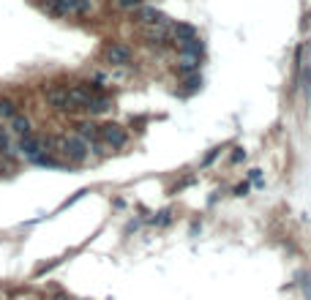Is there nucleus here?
Masks as SVG:
<instances>
[{
	"instance_id": "1",
	"label": "nucleus",
	"mask_w": 311,
	"mask_h": 300,
	"mask_svg": "<svg viewBox=\"0 0 311 300\" xmlns=\"http://www.w3.org/2000/svg\"><path fill=\"white\" fill-rule=\"evenodd\" d=\"M88 142L82 139L79 134H66L63 139H60V153L69 159V164H85L88 161Z\"/></svg>"
},
{
	"instance_id": "2",
	"label": "nucleus",
	"mask_w": 311,
	"mask_h": 300,
	"mask_svg": "<svg viewBox=\"0 0 311 300\" xmlns=\"http://www.w3.org/2000/svg\"><path fill=\"white\" fill-rule=\"evenodd\" d=\"M49 11L58 14V17H69V14H74V17H88L90 11H93V0H49Z\"/></svg>"
},
{
	"instance_id": "3",
	"label": "nucleus",
	"mask_w": 311,
	"mask_h": 300,
	"mask_svg": "<svg viewBox=\"0 0 311 300\" xmlns=\"http://www.w3.org/2000/svg\"><path fill=\"white\" fill-rule=\"evenodd\" d=\"M99 136H101V142H104V145H109V147H123L126 142H129L126 129H123V126H118V123H104V126H99Z\"/></svg>"
},
{
	"instance_id": "4",
	"label": "nucleus",
	"mask_w": 311,
	"mask_h": 300,
	"mask_svg": "<svg viewBox=\"0 0 311 300\" xmlns=\"http://www.w3.org/2000/svg\"><path fill=\"white\" fill-rule=\"evenodd\" d=\"M47 150H44V139H38L35 134H28V136H19V156H22L25 161H30L33 164L38 156H44Z\"/></svg>"
},
{
	"instance_id": "5",
	"label": "nucleus",
	"mask_w": 311,
	"mask_h": 300,
	"mask_svg": "<svg viewBox=\"0 0 311 300\" xmlns=\"http://www.w3.org/2000/svg\"><path fill=\"white\" fill-rule=\"evenodd\" d=\"M44 99H47V104L55 106V109H63V112L76 109V106L71 104V99H69V88H63V85H52V88H47L44 90Z\"/></svg>"
},
{
	"instance_id": "6",
	"label": "nucleus",
	"mask_w": 311,
	"mask_h": 300,
	"mask_svg": "<svg viewBox=\"0 0 311 300\" xmlns=\"http://www.w3.org/2000/svg\"><path fill=\"white\" fill-rule=\"evenodd\" d=\"M104 58L109 66H129L134 55H131V47H126V44H120V41H112V44H106Z\"/></svg>"
},
{
	"instance_id": "7",
	"label": "nucleus",
	"mask_w": 311,
	"mask_h": 300,
	"mask_svg": "<svg viewBox=\"0 0 311 300\" xmlns=\"http://www.w3.org/2000/svg\"><path fill=\"white\" fill-rule=\"evenodd\" d=\"M134 19L139 25H167V14L159 11V8H153V6H139L134 8Z\"/></svg>"
},
{
	"instance_id": "8",
	"label": "nucleus",
	"mask_w": 311,
	"mask_h": 300,
	"mask_svg": "<svg viewBox=\"0 0 311 300\" xmlns=\"http://www.w3.org/2000/svg\"><path fill=\"white\" fill-rule=\"evenodd\" d=\"M74 129H76L74 134H79L85 142H88V145H93V142H99V139H101V136H99V126H96L93 120H79V123H76Z\"/></svg>"
},
{
	"instance_id": "9",
	"label": "nucleus",
	"mask_w": 311,
	"mask_h": 300,
	"mask_svg": "<svg viewBox=\"0 0 311 300\" xmlns=\"http://www.w3.org/2000/svg\"><path fill=\"white\" fill-rule=\"evenodd\" d=\"M8 131H14L17 136H28V134H33V123H30V118L28 115H14L11 120H8Z\"/></svg>"
},
{
	"instance_id": "10",
	"label": "nucleus",
	"mask_w": 311,
	"mask_h": 300,
	"mask_svg": "<svg viewBox=\"0 0 311 300\" xmlns=\"http://www.w3.org/2000/svg\"><path fill=\"white\" fill-rule=\"evenodd\" d=\"M175 71L180 77H191V74H200V58L197 55H183L180 63L175 66Z\"/></svg>"
},
{
	"instance_id": "11",
	"label": "nucleus",
	"mask_w": 311,
	"mask_h": 300,
	"mask_svg": "<svg viewBox=\"0 0 311 300\" xmlns=\"http://www.w3.org/2000/svg\"><path fill=\"white\" fill-rule=\"evenodd\" d=\"M142 35H145L147 44H164L167 38H170V30H167L164 25H150L147 30H142Z\"/></svg>"
},
{
	"instance_id": "12",
	"label": "nucleus",
	"mask_w": 311,
	"mask_h": 300,
	"mask_svg": "<svg viewBox=\"0 0 311 300\" xmlns=\"http://www.w3.org/2000/svg\"><path fill=\"white\" fill-rule=\"evenodd\" d=\"M172 38H175V44L186 41V38H197V28L188 22H175L172 25Z\"/></svg>"
},
{
	"instance_id": "13",
	"label": "nucleus",
	"mask_w": 311,
	"mask_h": 300,
	"mask_svg": "<svg viewBox=\"0 0 311 300\" xmlns=\"http://www.w3.org/2000/svg\"><path fill=\"white\" fill-rule=\"evenodd\" d=\"M112 106V101L106 99V96H93V99L85 104V109H88V115H101V112H106Z\"/></svg>"
},
{
	"instance_id": "14",
	"label": "nucleus",
	"mask_w": 311,
	"mask_h": 300,
	"mask_svg": "<svg viewBox=\"0 0 311 300\" xmlns=\"http://www.w3.org/2000/svg\"><path fill=\"white\" fill-rule=\"evenodd\" d=\"M17 115V101L14 99H0V120H11Z\"/></svg>"
},
{
	"instance_id": "15",
	"label": "nucleus",
	"mask_w": 311,
	"mask_h": 300,
	"mask_svg": "<svg viewBox=\"0 0 311 300\" xmlns=\"http://www.w3.org/2000/svg\"><path fill=\"white\" fill-rule=\"evenodd\" d=\"M33 164H35V167H44V169H63V161L52 159V156H49V153L38 156V159H35Z\"/></svg>"
},
{
	"instance_id": "16",
	"label": "nucleus",
	"mask_w": 311,
	"mask_h": 300,
	"mask_svg": "<svg viewBox=\"0 0 311 300\" xmlns=\"http://www.w3.org/2000/svg\"><path fill=\"white\" fill-rule=\"evenodd\" d=\"M170 221H172V210H170V207L159 210V213H156V218H150V224H159V227H167Z\"/></svg>"
},
{
	"instance_id": "17",
	"label": "nucleus",
	"mask_w": 311,
	"mask_h": 300,
	"mask_svg": "<svg viewBox=\"0 0 311 300\" xmlns=\"http://www.w3.org/2000/svg\"><path fill=\"white\" fill-rule=\"evenodd\" d=\"M0 153L14 156V153H11V145H8V129H6L3 123H0Z\"/></svg>"
},
{
	"instance_id": "18",
	"label": "nucleus",
	"mask_w": 311,
	"mask_h": 300,
	"mask_svg": "<svg viewBox=\"0 0 311 300\" xmlns=\"http://www.w3.org/2000/svg\"><path fill=\"white\" fill-rule=\"evenodd\" d=\"M115 6L123 8V11H134V8L142 6V0H115Z\"/></svg>"
},
{
	"instance_id": "19",
	"label": "nucleus",
	"mask_w": 311,
	"mask_h": 300,
	"mask_svg": "<svg viewBox=\"0 0 311 300\" xmlns=\"http://www.w3.org/2000/svg\"><path fill=\"white\" fill-rule=\"evenodd\" d=\"M221 150H224V147H213L210 153H207V156H205V159H202V167H210V164H213V161H216V159H218V156H221Z\"/></svg>"
},
{
	"instance_id": "20",
	"label": "nucleus",
	"mask_w": 311,
	"mask_h": 300,
	"mask_svg": "<svg viewBox=\"0 0 311 300\" xmlns=\"http://www.w3.org/2000/svg\"><path fill=\"white\" fill-rule=\"evenodd\" d=\"M241 161H246V150H243V147H235V153L229 156V164H241Z\"/></svg>"
},
{
	"instance_id": "21",
	"label": "nucleus",
	"mask_w": 311,
	"mask_h": 300,
	"mask_svg": "<svg viewBox=\"0 0 311 300\" xmlns=\"http://www.w3.org/2000/svg\"><path fill=\"white\" fill-rule=\"evenodd\" d=\"M300 281H303V292H306V300H311V273H303V276H300Z\"/></svg>"
},
{
	"instance_id": "22",
	"label": "nucleus",
	"mask_w": 311,
	"mask_h": 300,
	"mask_svg": "<svg viewBox=\"0 0 311 300\" xmlns=\"http://www.w3.org/2000/svg\"><path fill=\"white\" fill-rule=\"evenodd\" d=\"M248 189H251L248 183H238V186H235V191H232V194H235V197H246V194H248Z\"/></svg>"
},
{
	"instance_id": "23",
	"label": "nucleus",
	"mask_w": 311,
	"mask_h": 300,
	"mask_svg": "<svg viewBox=\"0 0 311 300\" xmlns=\"http://www.w3.org/2000/svg\"><path fill=\"white\" fill-rule=\"evenodd\" d=\"M52 300H69V295H63V292H58V295H55V298Z\"/></svg>"
},
{
	"instance_id": "24",
	"label": "nucleus",
	"mask_w": 311,
	"mask_h": 300,
	"mask_svg": "<svg viewBox=\"0 0 311 300\" xmlns=\"http://www.w3.org/2000/svg\"><path fill=\"white\" fill-rule=\"evenodd\" d=\"M309 17H311V8H309Z\"/></svg>"
}]
</instances>
